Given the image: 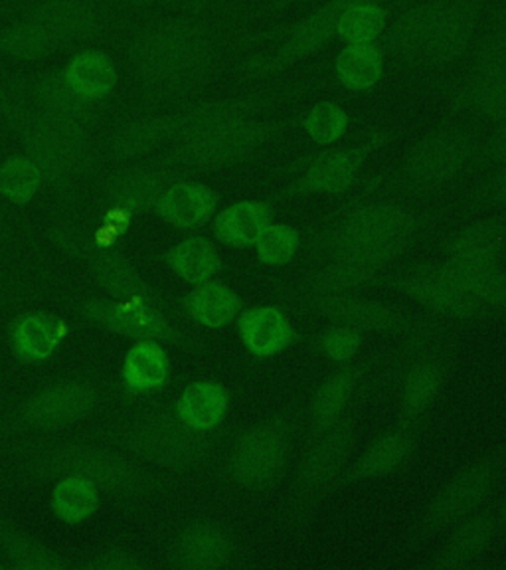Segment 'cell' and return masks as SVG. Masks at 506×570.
Segmentation results:
<instances>
[{
	"label": "cell",
	"mask_w": 506,
	"mask_h": 570,
	"mask_svg": "<svg viewBox=\"0 0 506 570\" xmlns=\"http://www.w3.org/2000/svg\"><path fill=\"white\" fill-rule=\"evenodd\" d=\"M139 80L165 99L195 96L214 80L220 48L212 28L196 18H170L142 30L131 50Z\"/></svg>",
	"instance_id": "1"
},
{
	"label": "cell",
	"mask_w": 506,
	"mask_h": 570,
	"mask_svg": "<svg viewBox=\"0 0 506 570\" xmlns=\"http://www.w3.org/2000/svg\"><path fill=\"white\" fill-rule=\"evenodd\" d=\"M421 224V214L411 206L358 198L320 228L312 249L330 262L380 272L408 248Z\"/></svg>",
	"instance_id": "2"
},
{
	"label": "cell",
	"mask_w": 506,
	"mask_h": 570,
	"mask_svg": "<svg viewBox=\"0 0 506 570\" xmlns=\"http://www.w3.org/2000/svg\"><path fill=\"white\" fill-rule=\"evenodd\" d=\"M366 0H325L317 4V9L309 14L274 28L269 32H259L244 38L240 46L266 45L269 40L284 38L281 45L266 50V52L251 53L241 60L238 66V80L240 83H266L285 76L287 71L294 70L295 66L307 62L323 52L325 48L337 40L338 22L343 12L355 4ZM374 2H388V0H374Z\"/></svg>",
	"instance_id": "3"
},
{
	"label": "cell",
	"mask_w": 506,
	"mask_h": 570,
	"mask_svg": "<svg viewBox=\"0 0 506 570\" xmlns=\"http://www.w3.org/2000/svg\"><path fill=\"white\" fill-rule=\"evenodd\" d=\"M479 139L475 125L457 119L444 121L406 153L394 177L384 180V185L378 180L374 187L408 196L437 193L467 175Z\"/></svg>",
	"instance_id": "4"
},
{
	"label": "cell",
	"mask_w": 506,
	"mask_h": 570,
	"mask_svg": "<svg viewBox=\"0 0 506 570\" xmlns=\"http://www.w3.org/2000/svg\"><path fill=\"white\" fill-rule=\"evenodd\" d=\"M301 114L287 117H241L216 121L178 139L175 163L195 170L230 167L240 160L254 159L287 131L299 129Z\"/></svg>",
	"instance_id": "5"
},
{
	"label": "cell",
	"mask_w": 506,
	"mask_h": 570,
	"mask_svg": "<svg viewBox=\"0 0 506 570\" xmlns=\"http://www.w3.org/2000/svg\"><path fill=\"white\" fill-rule=\"evenodd\" d=\"M355 422L348 414L311 436V444L307 445V452L295 473L287 505L289 523H302L311 515L320 499L345 475L348 458L355 448Z\"/></svg>",
	"instance_id": "6"
},
{
	"label": "cell",
	"mask_w": 506,
	"mask_h": 570,
	"mask_svg": "<svg viewBox=\"0 0 506 570\" xmlns=\"http://www.w3.org/2000/svg\"><path fill=\"white\" fill-rule=\"evenodd\" d=\"M295 422L287 414L261 420L231 450L228 472L244 490L266 491L284 478L294 452Z\"/></svg>",
	"instance_id": "7"
},
{
	"label": "cell",
	"mask_w": 506,
	"mask_h": 570,
	"mask_svg": "<svg viewBox=\"0 0 506 570\" xmlns=\"http://www.w3.org/2000/svg\"><path fill=\"white\" fill-rule=\"evenodd\" d=\"M505 468L506 445L493 454L483 455L480 460L467 465L447 481L421 517L418 537L426 539L431 534L441 533L445 529H452L463 519L477 513L497 488Z\"/></svg>",
	"instance_id": "8"
},
{
	"label": "cell",
	"mask_w": 506,
	"mask_h": 570,
	"mask_svg": "<svg viewBox=\"0 0 506 570\" xmlns=\"http://www.w3.org/2000/svg\"><path fill=\"white\" fill-rule=\"evenodd\" d=\"M391 139L394 135L390 131L376 129L358 145L325 149L307 160L301 175L285 188L279 198L347 195L363 175L366 163L383 147L390 145Z\"/></svg>",
	"instance_id": "9"
},
{
	"label": "cell",
	"mask_w": 506,
	"mask_h": 570,
	"mask_svg": "<svg viewBox=\"0 0 506 570\" xmlns=\"http://www.w3.org/2000/svg\"><path fill=\"white\" fill-rule=\"evenodd\" d=\"M182 420L155 412L129 422L123 428V442L135 454L170 470H188L202 462L206 440Z\"/></svg>",
	"instance_id": "10"
},
{
	"label": "cell",
	"mask_w": 506,
	"mask_h": 570,
	"mask_svg": "<svg viewBox=\"0 0 506 570\" xmlns=\"http://www.w3.org/2000/svg\"><path fill=\"white\" fill-rule=\"evenodd\" d=\"M427 312L447 320L475 321L489 317L490 309L455 282L444 264H424L388 282Z\"/></svg>",
	"instance_id": "11"
},
{
	"label": "cell",
	"mask_w": 506,
	"mask_h": 570,
	"mask_svg": "<svg viewBox=\"0 0 506 570\" xmlns=\"http://www.w3.org/2000/svg\"><path fill=\"white\" fill-rule=\"evenodd\" d=\"M489 0H447L419 71H445L472 56L487 17Z\"/></svg>",
	"instance_id": "12"
},
{
	"label": "cell",
	"mask_w": 506,
	"mask_h": 570,
	"mask_svg": "<svg viewBox=\"0 0 506 570\" xmlns=\"http://www.w3.org/2000/svg\"><path fill=\"white\" fill-rule=\"evenodd\" d=\"M311 312L319 313L335 321L337 325H347L360 333H411L424 338L429 331L427 321L416 320L409 313L400 312L386 303L373 302L358 297L356 294L333 295V297H315L301 299Z\"/></svg>",
	"instance_id": "13"
},
{
	"label": "cell",
	"mask_w": 506,
	"mask_h": 570,
	"mask_svg": "<svg viewBox=\"0 0 506 570\" xmlns=\"http://www.w3.org/2000/svg\"><path fill=\"white\" fill-rule=\"evenodd\" d=\"M447 0H406L391 18L380 46L396 70L419 71L427 45L434 36Z\"/></svg>",
	"instance_id": "14"
},
{
	"label": "cell",
	"mask_w": 506,
	"mask_h": 570,
	"mask_svg": "<svg viewBox=\"0 0 506 570\" xmlns=\"http://www.w3.org/2000/svg\"><path fill=\"white\" fill-rule=\"evenodd\" d=\"M27 147L38 169L42 170V177L53 183H63L80 175L86 160L81 127L46 116L28 129Z\"/></svg>",
	"instance_id": "15"
},
{
	"label": "cell",
	"mask_w": 506,
	"mask_h": 570,
	"mask_svg": "<svg viewBox=\"0 0 506 570\" xmlns=\"http://www.w3.org/2000/svg\"><path fill=\"white\" fill-rule=\"evenodd\" d=\"M44 463L48 472L58 473L60 478L76 475L106 490H129L137 475L133 465L125 462L123 458L88 445L62 448L48 455Z\"/></svg>",
	"instance_id": "16"
},
{
	"label": "cell",
	"mask_w": 506,
	"mask_h": 570,
	"mask_svg": "<svg viewBox=\"0 0 506 570\" xmlns=\"http://www.w3.org/2000/svg\"><path fill=\"white\" fill-rule=\"evenodd\" d=\"M429 88L454 114H469L493 125H506V80L467 73L463 78H439Z\"/></svg>",
	"instance_id": "17"
},
{
	"label": "cell",
	"mask_w": 506,
	"mask_h": 570,
	"mask_svg": "<svg viewBox=\"0 0 506 570\" xmlns=\"http://www.w3.org/2000/svg\"><path fill=\"white\" fill-rule=\"evenodd\" d=\"M447 379V363L439 353H421L404 371L400 384L401 422L416 426L436 404Z\"/></svg>",
	"instance_id": "18"
},
{
	"label": "cell",
	"mask_w": 506,
	"mask_h": 570,
	"mask_svg": "<svg viewBox=\"0 0 506 570\" xmlns=\"http://www.w3.org/2000/svg\"><path fill=\"white\" fill-rule=\"evenodd\" d=\"M454 531L444 547L437 551L431 567L439 570H459L472 567L489 551L498 533L497 515L490 511H477L452 527Z\"/></svg>",
	"instance_id": "19"
},
{
	"label": "cell",
	"mask_w": 506,
	"mask_h": 570,
	"mask_svg": "<svg viewBox=\"0 0 506 570\" xmlns=\"http://www.w3.org/2000/svg\"><path fill=\"white\" fill-rule=\"evenodd\" d=\"M411 428L414 426L400 422L398 426L384 432L383 436L376 438L356 460L355 465L345 472L348 483L383 480L401 470L414 454L416 445Z\"/></svg>",
	"instance_id": "20"
},
{
	"label": "cell",
	"mask_w": 506,
	"mask_h": 570,
	"mask_svg": "<svg viewBox=\"0 0 506 570\" xmlns=\"http://www.w3.org/2000/svg\"><path fill=\"white\" fill-rule=\"evenodd\" d=\"M236 554V541L216 523H192L178 537L175 561L182 569H222Z\"/></svg>",
	"instance_id": "21"
},
{
	"label": "cell",
	"mask_w": 506,
	"mask_h": 570,
	"mask_svg": "<svg viewBox=\"0 0 506 570\" xmlns=\"http://www.w3.org/2000/svg\"><path fill=\"white\" fill-rule=\"evenodd\" d=\"M93 406V392L83 384L66 383L38 392L24 409L30 424L40 428L68 426L83 419Z\"/></svg>",
	"instance_id": "22"
},
{
	"label": "cell",
	"mask_w": 506,
	"mask_h": 570,
	"mask_svg": "<svg viewBox=\"0 0 506 570\" xmlns=\"http://www.w3.org/2000/svg\"><path fill=\"white\" fill-rule=\"evenodd\" d=\"M238 333L244 347L259 358L279 355L295 341L291 321L274 305H261L241 312L238 317Z\"/></svg>",
	"instance_id": "23"
},
{
	"label": "cell",
	"mask_w": 506,
	"mask_h": 570,
	"mask_svg": "<svg viewBox=\"0 0 506 570\" xmlns=\"http://www.w3.org/2000/svg\"><path fill=\"white\" fill-rule=\"evenodd\" d=\"M89 315L109 330L139 341H157L172 337L169 323L151 303L117 302L98 303L89 307Z\"/></svg>",
	"instance_id": "24"
},
{
	"label": "cell",
	"mask_w": 506,
	"mask_h": 570,
	"mask_svg": "<svg viewBox=\"0 0 506 570\" xmlns=\"http://www.w3.org/2000/svg\"><path fill=\"white\" fill-rule=\"evenodd\" d=\"M155 206L165 223L177 228H196L212 218L218 196L212 188L198 183H177L162 190Z\"/></svg>",
	"instance_id": "25"
},
{
	"label": "cell",
	"mask_w": 506,
	"mask_h": 570,
	"mask_svg": "<svg viewBox=\"0 0 506 570\" xmlns=\"http://www.w3.org/2000/svg\"><path fill=\"white\" fill-rule=\"evenodd\" d=\"M32 20L52 42H81L98 28L96 10L83 0H46Z\"/></svg>",
	"instance_id": "26"
},
{
	"label": "cell",
	"mask_w": 506,
	"mask_h": 570,
	"mask_svg": "<svg viewBox=\"0 0 506 570\" xmlns=\"http://www.w3.org/2000/svg\"><path fill=\"white\" fill-rule=\"evenodd\" d=\"M274 223V208L264 200H240L226 206L214 218L218 240L234 248H251L258 244L267 226Z\"/></svg>",
	"instance_id": "27"
},
{
	"label": "cell",
	"mask_w": 506,
	"mask_h": 570,
	"mask_svg": "<svg viewBox=\"0 0 506 570\" xmlns=\"http://www.w3.org/2000/svg\"><path fill=\"white\" fill-rule=\"evenodd\" d=\"M388 68L380 42L343 45L335 58V78L350 94H368L378 88Z\"/></svg>",
	"instance_id": "28"
},
{
	"label": "cell",
	"mask_w": 506,
	"mask_h": 570,
	"mask_svg": "<svg viewBox=\"0 0 506 570\" xmlns=\"http://www.w3.org/2000/svg\"><path fill=\"white\" fill-rule=\"evenodd\" d=\"M363 373V366H345L343 371L330 374L327 381L319 384L311 401V436L347 416Z\"/></svg>",
	"instance_id": "29"
},
{
	"label": "cell",
	"mask_w": 506,
	"mask_h": 570,
	"mask_svg": "<svg viewBox=\"0 0 506 570\" xmlns=\"http://www.w3.org/2000/svg\"><path fill=\"white\" fill-rule=\"evenodd\" d=\"M506 244L505 218H487L467 226L447 246L449 258L475 266H497Z\"/></svg>",
	"instance_id": "30"
},
{
	"label": "cell",
	"mask_w": 506,
	"mask_h": 570,
	"mask_svg": "<svg viewBox=\"0 0 506 570\" xmlns=\"http://www.w3.org/2000/svg\"><path fill=\"white\" fill-rule=\"evenodd\" d=\"M469 62L473 76L506 80V0L490 7Z\"/></svg>",
	"instance_id": "31"
},
{
	"label": "cell",
	"mask_w": 506,
	"mask_h": 570,
	"mask_svg": "<svg viewBox=\"0 0 506 570\" xmlns=\"http://www.w3.org/2000/svg\"><path fill=\"white\" fill-rule=\"evenodd\" d=\"M378 279H380L378 269L325 259V264L311 272L299 289H301V299L333 297V295L356 294L358 289L376 284Z\"/></svg>",
	"instance_id": "32"
},
{
	"label": "cell",
	"mask_w": 506,
	"mask_h": 570,
	"mask_svg": "<svg viewBox=\"0 0 506 570\" xmlns=\"http://www.w3.org/2000/svg\"><path fill=\"white\" fill-rule=\"evenodd\" d=\"M228 412V392L214 381H198L185 389L177 404L178 419L198 432L214 430Z\"/></svg>",
	"instance_id": "33"
},
{
	"label": "cell",
	"mask_w": 506,
	"mask_h": 570,
	"mask_svg": "<svg viewBox=\"0 0 506 570\" xmlns=\"http://www.w3.org/2000/svg\"><path fill=\"white\" fill-rule=\"evenodd\" d=\"M240 295L228 285L206 282L196 285L195 292L187 297V312L190 317L208 330H224L240 317Z\"/></svg>",
	"instance_id": "34"
},
{
	"label": "cell",
	"mask_w": 506,
	"mask_h": 570,
	"mask_svg": "<svg viewBox=\"0 0 506 570\" xmlns=\"http://www.w3.org/2000/svg\"><path fill=\"white\" fill-rule=\"evenodd\" d=\"M391 14L388 2H355L350 4L338 22L337 38L345 45H373L380 42Z\"/></svg>",
	"instance_id": "35"
},
{
	"label": "cell",
	"mask_w": 506,
	"mask_h": 570,
	"mask_svg": "<svg viewBox=\"0 0 506 570\" xmlns=\"http://www.w3.org/2000/svg\"><path fill=\"white\" fill-rule=\"evenodd\" d=\"M123 376L133 391H157L169 379V356L157 341H139L125 356Z\"/></svg>",
	"instance_id": "36"
},
{
	"label": "cell",
	"mask_w": 506,
	"mask_h": 570,
	"mask_svg": "<svg viewBox=\"0 0 506 570\" xmlns=\"http://www.w3.org/2000/svg\"><path fill=\"white\" fill-rule=\"evenodd\" d=\"M444 267L455 282H459L487 309L506 312L505 272L497 269V266H475V264H463L455 259H447Z\"/></svg>",
	"instance_id": "37"
},
{
	"label": "cell",
	"mask_w": 506,
	"mask_h": 570,
	"mask_svg": "<svg viewBox=\"0 0 506 570\" xmlns=\"http://www.w3.org/2000/svg\"><path fill=\"white\" fill-rule=\"evenodd\" d=\"M169 266L182 282L200 285L210 282L222 269V259L210 242L192 236L170 249Z\"/></svg>",
	"instance_id": "38"
},
{
	"label": "cell",
	"mask_w": 506,
	"mask_h": 570,
	"mask_svg": "<svg viewBox=\"0 0 506 570\" xmlns=\"http://www.w3.org/2000/svg\"><path fill=\"white\" fill-rule=\"evenodd\" d=\"M63 78L81 98L99 99L116 86V68L103 53L86 52L71 60Z\"/></svg>",
	"instance_id": "39"
},
{
	"label": "cell",
	"mask_w": 506,
	"mask_h": 570,
	"mask_svg": "<svg viewBox=\"0 0 506 570\" xmlns=\"http://www.w3.org/2000/svg\"><path fill=\"white\" fill-rule=\"evenodd\" d=\"M162 178L151 170H127L109 180L106 195L117 208L125 210H145L157 205L162 195Z\"/></svg>",
	"instance_id": "40"
},
{
	"label": "cell",
	"mask_w": 506,
	"mask_h": 570,
	"mask_svg": "<svg viewBox=\"0 0 506 570\" xmlns=\"http://www.w3.org/2000/svg\"><path fill=\"white\" fill-rule=\"evenodd\" d=\"M99 503L98 485L83 478L68 475L56 485L52 508L63 523L78 525L96 513Z\"/></svg>",
	"instance_id": "41"
},
{
	"label": "cell",
	"mask_w": 506,
	"mask_h": 570,
	"mask_svg": "<svg viewBox=\"0 0 506 570\" xmlns=\"http://www.w3.org/2000/svg\"><path fill=\"white\" fill-rule=\"evenodd\" d=\"M36 96L46 111V117L73 127H83L88 116V104L86 98H81L80 94L70 88L63 76L44 78L38 86Z\"/></svg>",
	"instance_id": "42"
},
{
	"label": "cell",
	"mask_w": 506,
	"mask_h": 570,
	"mask_svg": "<svg viewBox=\"0 0 506 570\" xmlns=\"http://www.w3.org/2000/svg\"><path fill=\"white\" fill-rule=\"evenodd\" d=\"M12 341L18 355L28 361H42L58 348L60 330L52 317L42 313H30L14 325Z\"/></svg>",
	"instance_id": "43"
},
{
	"label": "cell",
	"mask_w": 506,
	"mask_h": 570,
	"mask_svg": "<svg viewBox=\"0 0 506 570\" xmlns=\"http://www.w3.org/2000/svg\"><path fill=\"white\" fill-rule=\"evenodd\" d=\"M347 109L335 99H323L301 114L299 129L319 147H333L347 135L350 127Z\"/></svg>",
	"instance_id": "44"
},
{
	"label": "cell",
	"mask_w": 506,
	"mask_h": 570,
	"mask_svg": "<svg viewBox=\"0 0 506 570\" xmlns=\"http://www.w3.org/2000/svg\"><path fill=\"white\" fill-rule=\"evenodd\" d=\"M170 137H175L172 117L142 119V121L125 127L116 135L113 151L119 157H141Z\"/></svg>",
	"instance_id": "45"
},
{
	"label": "cell",
	"mask_w": 506,
	"mask_h": 570,
	"mask_svg": "<svg viewBox=\"0 0 506 570\" xmlns=\"http://www.w3.org/2000/svg\"><path fill=\"white\" fill-rule=\"evenodd\" d=\"M301 232L284 223H271L254 246L261 264L281 267L291 264L301 249Z\"/></svg>",
	"instance_id": "46"
},
{
	"label": "cell",
	"mask_w": 506,
	"mask_h": 570,
	"mask_svg": "<svg viewBox=\"0 0 506 570\" xmlns=\"http://www.w3.org/2000/svg\"><path fill=\"white\" fill-rule=\"evenodd\" d=\"M98 279L109 294L116 295L121 302L149 303V287L121 259L106 258L99 262Z\"/></svg>",
	"instance_id": "47"
},
{
	"label": "cell",
	"mask_w": 506,
	"mask_h": 570,
	"mask_svg": "<svg viewBox=\"0 0 506 570\" xmlns=\"http://www.w3.org/2000/svg\"><path fill=\"white\" fill-rule=\"evenodd\" d=\"M42 183V170L32 159L17 157L0 167V195L14 203H28L38 193Z\"/></svg>",
	"instance_id": "48"
},
{
	"label": "cell",
	"mask_w": 506,
	"mask_h": 570,
	"mask_svg": "<svg viewBox=\"0 0 506 570\" xmlns=\"http://www.w3.org/2000/svg\"><path fill=\"white\" fill-rule=\"evenodd\" d=\"M50 45L52 40L46 36L42 28L36 24L34 20L9 28L0 40L2 50L17 60H38L50 50Z\"/></svg>",
	"instance_id": "49"
},
{
	"label": "cell",
	"mask_w": 506,
	"mask_h": 570,
	"mask_svg": "<svg viewBox=\"0 0 506 570\" xmlns=\"http://www.w3.org/2000/svg\"><path fill=\"white\" fill-rule=\"evenodd\" d=\"M2 544L14 564L22 569L46 570L62 567V561L56 557V552L17 531L2 534Z\"/></svg>",
	"instance_id": "50"
},
{
	"label": "cell",
	"mask_w": 506,
	"mask_h": 570,
	"mask_svg": "<svg viewBox=\"0 0 506 570\" xmlns=\"http://www.w3.org/2000/svg\"><path fill=\"white\" fill-rule=\"evenodd\" d=\"M317 348L330 361L348 365L355 361L363 348V333L335 323V327L323 331V335L317 341Z\"/></svg>",
	"instance_id": "51"
},
{
	"label": "cell",
	"mask_w": 506,
	"mask_h": 570,
	"mask_svg": "<svg viewBox=\"0 0 506 570\" xmlns=\"http://www.w3.org/2000/svg\"><path fill=\"white\" fill-rule=\"evenodd\" d=\"M506 163V125H495L490 134L480 137L467 173L498 167Z\"/></svg>",
	"instance_id": "52"
},
{
	"label": "cell",
	"mask_w": 506,
	"mask_h": 570,
	"mask_svg": "<svg viewBox=\"0 0 506 570\" xmlns=\"http://www.w3.org/2000/svg\"><path fill=\"white\" fill-rule=\"evenodd\" d=\"M472 205L506 206V163L495 167L489 177L473 190Z\"/></svg>",
	"instance_id": "53"
},
{
	"label": "cell",
	"mask_w": 506,
	"mask_h": 570,
	"mask_svg": "<svg viewBox=\"0 0 506 570\" xmlns=\"http://www.w3.org/2000/svg\"><path fill=\"white\" fill-rule=\"evenodd\" d=\"M325 0H261L259 4L251 10V20L259 22V20H267V18L279 17L289 10L299 9L305 4H320Z\"/></svg>",
	"instance_id": "54"
},
{
	"label": "cell",
	"mask_w": 506,
	"mask_h": 570,
	"mask_svg": "<svg viewBox=\"0 0 506 570\" xmlns=\"http://www.w3.org/2000/svg\"><path fill=\"white\" fill-rule=\"evenodd\" d=\"M106 557V562H98L99 567H103V569H129V567H133L129 559H131V554L129 552H106L103 554Z\"/></svg>",
	"instance_id": "55"
},
{
	"label": "cell",
	"mask_w": 506,
	"mask_h": 570,
	"mask_svg": "<svg viewBox=\"0 0 506 570\" xmlns=\"http://www.w3.org/2000/svg\"><path fill=\"white\" fill-rule=\"evenodd\" d=\"M497 515L498 531H503L506 534V495L503 501H500V505H498V511L495 513Z\"/></svg>",
	"instance_id": "56"
},
{
	"label": "cell",
	"mask_w": 506,
	"mask_h": 570,
	"mask_svg": "<svg viewBox=\"0 0 506 570\" xmlns=\"http://www.w3.org/2000/svg\"><path fill=\"white\" fill-rule=\"evenodd\" d=\"M400 2H406V0H400Z\"/></svg>",
	"instance_id": "57"
}]
</instances>
